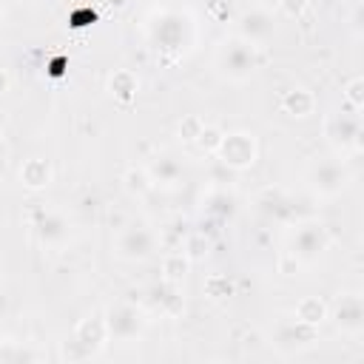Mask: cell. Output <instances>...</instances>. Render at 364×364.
Returning a JSON list of instances; mask_svg holds the SVG:
<instances>
[{
  "mask_svg": "<svg viewBox=\"0 0 364 364\" xmlns=\"http://www.w3.org/2000/svg\"><path fill=\"white\" fill-rule=\"evenodd\" d=\"M20 182L28 191H43L51 185V162L43 156H31L20 165Z\"/></svg>",
  "mask_w": 364,
  "mask_h": 364,
  "instance_id": "e0dca14e",
  "label": "cell"
},
{
  "mask_svg": "<svg viewBox=\"0 0 364 364\" xmlns=\"http://www.w3.org/2000/svg\"><path fill=\"white\" fill-rule=\"evenodd\" d=\"M327 316H330V307H327L318 296H304V299L296 304V310H293V318H299V321H304V324H313V327H318Z\"/></svg>",
  "mask_w": 364,
  "mask_h": 364,
  "instance_id": "44dd1931",
  "label": "cell"
},
{
  "mask_svg": "<svg viewBox=\"0 0 364 364\" xmlns=\"http://www.w3.org/2000/svg\"><path fill=\"white\" fill-rule=\"evenodd\" d=\"M279 108H282L287 117L304 119V117L313 114V108H316V97H313V91H307V88H290V91L282 94Z\"/></svg>",
  "mask_w": 364,
  "mask_h": 364,
  "instance_id": "ac0fdd59",
  "label": "cell"
},
{
  "mask_svg": "<svg viewBox=\"0 0 364 364\" xmlns=\"http://www.w3.org/2000/svg\"><path fill=\"white\" fill-rule=\"evenodd\" d=\"M256 205H259V210H262L267 219L282 222V225H296V222L304 219V213H301V208H299V199L290 196V193H284L282 188H264V191L259 193Z\"/></svg>",
  "mask_w": 364,
  "mask_h": 364,
  "instance_id": "9c48e42d",
  "label": "cell"
},
{
  "mask_svg": "<svg viewBox=\"0 0 364 364\" xmlns=\"http://www.w3.org/2000/svg\"><path fill=\"white\" fill-rule=\"evenodd\" d=\"M307 182H310L313 193H318V196H336V193H341L347 188L350 173H347L344 162H338V159H316L307 168Z\"/></svg>",
  "mask_w": 364,
  "mask_h": 364,
  "instance_id": "ba28073f",
  "label": "cell"
},
{
  "mask_svg": "<svg viewBox=\"0 0 364 364\" xmlns=\"http://www.w3.org/2000/svg\"><path fill=\"white\" fill-rule=\"evenodd\" d=\"M188 31H191V20L173 9H162L151 17L148 23V34L151 40L156 43V48H165V51H176L188 43Z\"/></svg>",
  "mask_w": 364,
  "mask_h": 364,
  "instance_id": "3957f363",
  "label": "cell"
},
{
  "mask_svg": "<svg viewBox=\"0 0 364 364\" xmlns=\"http://www.w3.org/2000/svg\"><path fill=\"white\" fill-rule=\"evenodd\" d=\"M318 336V327L313 324H304L299 318H287V321H279L276 333H273V344L284 353H296V350H304L316 341Z\"/></svg>",
  "mask_w": 364,
  "mask_h": 364,
  "instance_id": "7c38bea8",
  "label": "cell"
},
{
  "mask_svg": "<svg viewBox=\"0 0 364 364\" xmlns=\"http://www.w3.org/2000/svg\"><path fill=\"white\" fill-rule=\"evenodd\" d=\"M256 154H259V148H256L253 134L233 131V134H222V142H219V148H216L213 156L222 165H228L230 171H247L256 162Z\"/></svg>",
  "mask_w": 364,
  "mask_h": 364,
  "instance_id": "5b68a950",
  "label": "cell"
},
{
  "mask_svg": "<svg viewBox=\"0 0 364 364\" xmlns=\"http://www.w3.org/2000/svg\"><path fill=\"white\" fill-rule=\"evenodd\" d=\"M324 136L333 148L338 151H350V148H358L361 142V117L350 114V111H341V114H330L324 119Z\"/></svg>",
  "mask_w": 364,
  "mask_h": 364,
  "instance_id": "8fae6325",
  "label": "cell"
},
{
  "mask_svg": "<svg viewBox=\"0 0 364 364\" xmlns=\"http://www.w3.org/2000/svg\"><path fill=\"white\" fill-rule=\"evenodd\" d=\"M102 318H105V327H108V338H114V341H134L145 330V316L131 301L108 304Z\"/></svg>",
  "mask_w": 364,
  "mask_h": 364,
  "instance_id": "8992f818",
  "label": "cell"
},
{
  "mask_svg": "<svg viewBox=\"0 0 364 364\" xmlns=\"http://www.w3.org/2000/svg\"><path fill=\"white\" fill-rule=\"evenodd\" d=\"M202 128H205L202 117L188 114V117H182V119H179L176 134H179V139H182V142H196V136H199V131H202Z\"/></svg>",
  "mask_w": 364,
  "mask_h": 364,
  "instance_id": "484cf974",
  "label": "cell"
},
{
  "mask_svg": "<svg viewBox=\"0 0 364 364\" xmlns=\"http://www.w3.org/2000/svg\"><path fill=\"white\" fill-rule=\"evenodd\" d=\"M156 247V233L142 225V222H131L125 228H119L117 236V256L125 262H145Z\"/></svg>",
  "mask_w": 364,
  "mask_h": 364,
  "instance_id": "52a82bcc",
  "label": "cell"
},
{
  "mask_svg": "<svg viewBox=\"0 0 364 364\" xmlns=\"http://www.w3.org/2000/svg\"><path fill=\"white\" fill-rule=\"evenodd\" d=\"M307 6H310V0H279V11L284 14V17H301L304 11H307Z\"/></svg>",
  "mask_w": 364,
  "mask_h": 364,
  "instance_id": "f1b7e54d",
  "label": "cell"
},
{
  "mask_svg": "<svg viewBox=\"0 0 364 364\" xmlns=\"http://www.w3.org/2000/svg\"><path fill=\"white\" fill-rule=\"evenodd\" d=\"M216 65L228 80H247L259 68V46H250L239 37L228 40L216 54Z\"/></svg>",
  "mask_w": 364,
  "mask_h": 364,
  "instance_id": "7a4b0ae2",
  "label": "cell"
},
{
  "mask_svg": "<svg viewBox=\"0 0 364 364\" xmlns=\"http://www.w3.org/2000/svg\"><path fill=\"white\" fill-rule=\"evenodd\" d=\"M299 264H301V262H299V259H296L290 250H287V253L279 259V270H282L284 276H293V270H299Z\"/></svg>",
  "mask_w": 364,
  "mask_h": 364,
  "instance_id": "f546056e",
  "label": "cell"
},
{
  "mask_svg": "<svg viewBox=\"0 0 364 364\" xmlns=\"http://www.w3.org/2000/svg\"><path fill=\"white\" fill-rule=\"evenodd\" d=\"M205 253H208V239H205V236L196 233V236H191V239L185 242V256H188L191 262L199 259V256H205Z\"/></svg>",
  "mask_w": 364,
  "mask_h": 364,
  "instance_id": "83f0119b",
  "label": "cell"
},
{
  "mask_svg": "<svg viewBox=\"0 0 364 364\" xmlns=\"http://www.w3.org/2000/svg\"><path fill=\"white\" fill-rule=\"evenodd\" d=\"M0 142H3V125H0Z\"/></svg>",
  "mask_w": 364,
  "mask_h": 364,
  "instance_id": "d6a6232c",
  "label": "cell"
},
{
  "mask_svg": "<svg viewBox=\"0 0 364 364\" xmlns=\"http://www.w3.org/2000/svg\"><path fill=\"white\" fill-rule=\"evenodd\" d=\"M205 293L210 299H228L233 296V282L225 276V273H213L208 282H205Z\"/></svg>",
  "mask_w": 364,
  "mask_h": 364,
  "instance_id": "d4e9b609",
  "label": "cell"
},
{
  "mask_svg": "<svg viewBox=\"0 0 364 364\" xmlns=\"http://www.w3.org/2000/svg\"><path fill=\"white\" fill-rule=\"evenodd\" d=\"M333 321L341 333H361L364 327V301L358 293H341L333 307Z\"/></svg>",
  "mask_w": 364,
  "mask_h": 364,
  "instance_id": "5bb4252c",
  "label": "cell"
},
{
  "mask_svg": "<svg viewBox=\"0 0 364 364\" xmlns=\"http://www.w3.org/2000/svg\"><path fill=\"white\" fill-rule=\"evenodd\" d=\"M222 134H225V131H219L216 125H205V128L199 131V136H196L193 145H199L205 154H216V148H219V142H222Z\"/></svg>",
  "mask_w": 364,
  "mask_h": 364,
  "instance_id": "4316f807",
  "label": "cell"
},
{
  "mask_svg": "<svg viewBox=\"0 0 364 364\" xmlns=\"http://www.w3.org/2000/svg\"><path fill=\"white\" fill-rule=\"evenodd\" d=\"M31 228H34L37 239H40L43 245H48V247H60V245H65V239H68V222H65V216L57 213V210L37 208V210L31 213Z\"/></svg>",
  "mask_w": 364,
  "mask_h": 364,
  "instance_id": "4fadbf2b",
  "label": "cell"
},
{
  "mask_svg": "<svg viewBox=\"0 0 364 364\" xmlns=\"http://www.w3.org/2000/svg\"><path fill=\"white\" fill-rule=\"evenodd\" d=\"M151 304L162 313V316H179L182 313V307H185V299H182V293H179V284H173V282H159V284H154L151 287Z\"/></svg>",
  "mask_w": 364,
  "mask_h": 364,
  "instance_id": "2e32d148",
  "label": "cell"
},
{
  "mask_svg": "<svg viewBox=\"0 0 364 364\" xmlns=\"http://www.w3.org/2000/svg\"><path fill=\"white\" fill-rule=\"evenodd\" d=\"M205 213L213 219H230L236 213V199L228 193V188H216L205 196Z\"/></svg>",
  "mask_w": 364,
  "mask_h": 364,
  "instance_id": "ffe728a7",
  "label": "cell"
},
{
  "mask_svg": "<svg viewBox=\"0 0 364 364\" xmlns=\"http://www.w3.org/2000/svg\"><path fill=\"white\" fill-rule=\"evenodd\" d=\"M3 17H6V11H3V3H0V23H3Z\"/></svg>",
  "mask_w": 364,
  "mask_h": 364,
  "instance_id": "1f68e13d",
  "label": "cell"
},
{
  "mask_svg": "<svg viewBox=\"0 0 364 364\" xmlns=\"http://www.w3.org/2000/svg\"><path fill=\"white\" fill-rule=\"evenodd\" d=\"M344 105H347L350 114L361 117V111H364V77L355 74V77L347 80V85H344Z\"/></svg>",
  "mask_w": 364,
  "mask_h": 364,
  "instance_id": "603a6c76",
  "label": "cell"
},
{
  "mask_svg": "<svg viewBox=\"0 0 364 364\" xmlns=\"http://www.w3.org/2000/svg\"><path fill=\"white\" fill-rule=\"evenodd\" d=\"M145 171H148L151 182L159 185V188H173V185L182 179V162H179L176 156H171V154H159V156H154V159L148 162Z\"/></svg>",
  "mask_w": 364,
  "mask_h": 364,
  "instance_id": "9a60e30c",
  "label": "cell"
},
{
  "mask_svg": "<svg viewBox=\"0 0 364 364\" xmlns=\"http://www.w3.org/2000/svg\"><path fill=\"white\" fill-rule=\"evenodd\" d=\"M159 270H162V279H165V282L179 284V282L188 276V270H191V259L185 256V250H171V253L162 259Z\"/></svg>",
  "mask_w": 364,
  "mask_h": 364,
  "instance_id": "7402d4cb",
  "label": "cell"
},
{
  "mask_svg": "<svg viewBox=\"0 0 364 364\" xmlns=\"http://www.w3.org/2000/svg\"><path fill=\"white\" fill-rule=\"evenodd\" d=\"M9 85H11V77H9V71L0 65V94H6V91H9Z\"/></svg>",
  "mask_w": 364,
  "mask_h": 364,
  "instance_id": "4dcf8cb0",
  "label": "cell"
},
{
  "mask_svg": "<svg viewBox=\"0 0 364 364\" xmlns=\"http://www.w3.org/2000/svg\"><path fill=\"white\" fill-rule=\"evenodd\" d=\"M105 341H108L105 318H102V316H85V318L74 327L71 341L63 344L60 355L68 358V361H88V358H94V355L102 353Z\"/></svg>",
  "mask_w": 364,
  "mask_h": 364,
  "instance_id": "6da1fadb",
  "label": "cell"
},
{
  "mask_svg": "<svg viewBox=\"0 0 364 364\" xmlns=\"http://www.w3.org/2000/svg\"><path fill=\"white\" fill-rule=\"evenodd\" d=\"M236 34L250 46H264L276 34V17L267 9H247L236 20Z\"/></svg>",
  "mask_w": 364,
  "mask_h": 364,
  "instance_id": "30bf717a",
  "label": "cell"
},
{
  "mask_svg": "<svg viewBox=\"0 0 364 364\" xmlns=\"http://www.w3.org/2000/svg\"><path fill=\"white\" fill-rule=\"evenodd\" d=\"M122 185H125V191H128L131 196H145V193L154 188V182H151V176H148L145 168H128V171L122 173Z\"/></svg>",
  "mask_w": 364,
  "mask_h": 364,
  "instance_id": "cb8c5ba5",
  "label": "cell"
},
{
  "mask_svg": "<svg viewBox=\"0 0 364 364\" xmlns=\"http://www.w3.org/2000/svg\"><path fill=\"white\" fill-rule=\"evenodd\" d=\"M136 88H139V80H136V74L128 71V68H119V71H114V74L108 77V91H111V97L119 100V102H131V100L136 97Z\"/></svg>",
  "mask_w": 364,
  "mask_h": 364,
  "instance_id": "d6986e66",
  "label": "cell"
},
{
  "mask_svg": "<svg viewBox=\"0 0 364 364\" xmlns=\"http://www.w3.org/2000/svg\"><path fill=\"white\" fill-rule=\"evenodd\" d=\"M330 247V233L324 225L318 222H310V219H301L296 222V230L290 236V253L299 259V262H316L324 256V250Z\"/></svg>",
  "mask_w": 364,
  "mask_h": 364,
  "instance_id": "277c9868",
  "label": "cell"
}]
</instances>
